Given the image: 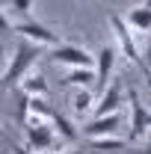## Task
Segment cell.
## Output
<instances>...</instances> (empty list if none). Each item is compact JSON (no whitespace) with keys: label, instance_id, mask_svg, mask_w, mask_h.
Listing matches in <instances>:
<instances>
[{"label":"cell","instance_id":"4","mask_svg":"<svg viewBox=\"0 0 151 154\" xmlns=\"http://www.w3.org/2000/svg\"><path fill=\"white\" fill-rule=\"evenodd\" d=\"M51 59L57 65H65V68H92L95 65V57L86 48H80V45H62V42L51 51Z\"/></svg>","mask_w":151,"mask_h":154},{"label":"cell","instance_id":"13","mask_svg":"<svg viewBox=\"0 0 151 154\" xmlns=\"http://www.w3.org/2000/svg\"><path fill=\"white\" fill-rule=\"evenodd\" d=\"M54 128H57V134H59V139L62 142H77V136L83 134V131H77L74 128V122L68 119V116H62V113H54Z\"/></svg>","mask_w":151,"mask_h":154},{"label":"cell","instance_id":"2","mask_svg":"<svg viewBox=\"0 0 151 154\" xmlns=\"http://www.w3.org/2000/svg\"><path fill=\"white\" fill-rule=\"evenodd\" d=\"M107 21H110V30H113L116 45L122 48V54L131 59L133 65H139V71L148 77V68H145V57L139 54V48H136V42H133V33H131L133 27H131V24H128L125 18H122L119 12H110V18H107Z\"/></svg>","mask_w":151,"mask_h":154},{"label":"cell","instance_id":"15","mask_svg":"<svg viewBox=\"0 0 151 154\" xmlns=\"http://www.w3.org/2000/svg\"><path fill=\"white\" fill-rule=\"evenodd\" d=\"M128 142L119 139V136H98V139H89V151L92 154H113V151H122Z\"/></svg>","mask_w":151,"mask_h":154},{"label":"cell","instance_id":"23","mask_svg":"<svg viewBox=\"0 0 151 154\" xmlns=\"http://www.w3.org/2000/svg\"><path fill=\"white\" fill-rule=\"evenodd\" d=\"M148 89H151V80H148Z\"/></svg>","mask_w":151,"mask_h":154},{"label":"cell","instance_id":"14","mask_svg":"<svg viewBox=\"0 0 151 154\" xmlns=\"http://www.w3.org/2000/svg\"><path fill=\"white\" fill-rule=\"evenodd\" d=\"M65 83H68V86H89V89H92L95 83H98V71H95V65L92 68H68Z\"/></svg>","mask_w":151,"mask_h":154},{"label":"cell","instance_id":"10","mask_svg":"<svg viewBox=\"0 0 151 154\" xmlns=\"http://www.w3.org/2000/svg\"><path fill=\"white\" fill-rule=\"evenodd\" d=\"M71 110H74L77 116H89V113H95V95L89 92V86H71Z\"/></svg>","mask_w":151,"mask_h":154},{"label":"cell","instance_id":"20","mask_svg":"<svg viewBox=\"0 0 151 154\" xmlns=\"http://www.w3.org/2000/svg\"><path fill=\"white\" fill-rule=\"evenodd\" d=\"M142 154H151V142H148V145H145V151H142Z\"/></svg>","mask_w":151,"mask_h":154},{"label":"cell","instance_id":"17","mask_svg":"<svg viewBox=\"0 0 151 154\" xmlns=\"http://www.w3.org/2000/svg\"><path fill=\"white\" fill-rule=\"evenodd\" d=\"M33 3L36 0H3V12H12V15H21V18H27L30 15V9H33Z\"/></svg>","mask_w":151,"mask_h":154},{"label":"cell","instance_id":"16","mask_svg":"<svg viewBox=\"0 0 151 154\" xmlns=\"http://www.w3.org/2000/svg\"><path fill=\"white\" fill-rule=\"evenodd\" d=\"M30 119H45V122L54 119V110L48 107L45 98H33V95H30Z\"/></svg>","mask_w":151,"mask_h":154},{"label":"cell","instance_id":"12","mask_svg":"<svg viewBox=\"0 0 151 154\" xmlns=\"http://www.w3.org/2000/svg\"><path fill=\"white\" fill-rule=\"evenodd\" d=\"M21 92L24 95H33V98H48L51 95V86H48V80L36 71H30V74L21 80Z\"/></svg>","mask_w":151,"mask_h":154},{"label":"cell","instance_id":"18","mask_svg":"<svg viewBox=\"0 0 151 154\" xmlns=\"http://www.w3.org/2000/svg\"><path fill=\"white\" fill-rule=\"evenodd\" d=\"M145 68H148V80H151V38H148V48H145Z\"/></svg>","mask_w":151,"mask_h":154},{"label":"cell","instance_id":"1","mask_svg":"<svg viewBox=\"0 0 151 154\" xmlns=\"http://www.w3.org/2000/svg\"><path fill=\"white\" fill-rule=\"evenodd\" d=\"M42 57V45L30 42V38H21L12 51V59L6 62L3 68V89H12V86H21V80L33 71L36 59Z\"/></svg>","mask_w":151,"mask_h":154},{"label":"cell","instance_id":"19","mask_svg":"<svg viewBox=\"0 0 151 154\" xmlns=\"http://www.w3.org/2000/svg\"><path fill=\"white\" fill-rule=\"evenodd\" d=\"M62 154H92V151H83V148H65Z\"/></svg>","mask_w":151,"mask_h":154},{"label":"cell","instance_id":"21","mask_svg":"<svg viewBox=\"0 0 151 154\" xmlns=\"http://www.w3.org/2000/svg\"><path fill=\"white\" fill-rule=\"evenodd\" d=\"M39 154H54V151H39Z\"/></svg>","mask_w":151,"mask_h":154},{"label":"cell","instance_id":"3","mask_svg":"<svg viewBox=\"0 0 151 154\" xmlns=\"http://www.w3.org/2000/svg\"><path fill=\"white\" fill-rule=\"evenodd\" d=\"M24 142H27V151H51L59 142V134L54 128V122L27 119L24 122Z\"/></svg>","mask_w":151,"mask_h":154},{"label":"cell","instance_id":"5","mask_svg":"<svg viewBox=\"0 0 151 154\" xmlns=\"http://www.w3.org/2000/svg\"><path fill=\"white\" fill-rule=\"evenodd\" d=\"M12 33H18L21 38H30V42H36L42 48H57L59 45V33L57 30H51V27H45V24H39V21H21L12 27Z\"/></svg>","mask_w":151,"mask_h":154},{"label":"cell","instance_id":"6","mask_svg":"<svg viewBox=\"0 0 151 154\" xmlns=\"http://www.w3.org/2000/svg\"><path fill=\"white\" fill-rule=\"evenodd\" d=\"M128 104H131V142H136L151 131V110L139 101L136 89L128 92Z\"/></svg>","mask_w":151,"mask_h":154},{"label":"cell","instance_id":"7","mask_svg":"<svg viewBox=\"0 0 151 154\" xmlns=\"http://www.w3.org/2000/svg\"><path fill=\"white\" fill-rule=\"evenodd\" d=\"M128 104V92L122 86V80H110V86L101 92L98 104H95V113L92 116H110V113H119V107Z\"/></svg>","mask_w":151,"mask_h":154},{"label":"cell","instance_id":"9","mask_svg":"<svg viewBox=\"0 0 151 154\" xmlns=\"http://www.w3.org/2000/svg\"><path fill=\"white\" fill-rule=\"evenodd\" d=\"M113 65H116V48H113V45H101L98 54H95V71H98V83H95V89H98V92H104V89L110 86Z\"/></svg>","mask_w":151,"mask_h":154},{"label":"cell","instance_id":"11","mask_svg":"<svg viewBox=\"0 0 151 154\" xmlns=\"http://www.w3.org/2000/svg\"><path fill=\"white\" fill-rule=\"evenodd\" d=\"M125 21L131 24L136 33H151V6H148V3H142V6H133V9H128Z\"/></svg>","mask_w":151,"mask_h":154},{"label":"cell","instance_id":"8","mask_svg":"<svg viewBox=\"0 0 151 154\" xmlns=\"http://www.w3.org/2000/svg\"><path fill=\"white\" fill-rule=\"evenodd\" d=\"M122 125H125V119H122L119 113L92 116V122H86V125H83V136H89V139H98V136H116Z\"/></svg>","mask_w":151,"mask_h":154},{"label":"cell","instance_id":"22","mask_svg":"<svg viewBox=\"0 0 151 154\" xmlns=\"http://www.w3.org/2000/svg\"><path fill=\"white\" fill-rule=\"evenodd\" d=\"M145 3H148V6H151V0H145Z\"/></svg>","mask_w":151,"mask_h":154}]
</instances>
